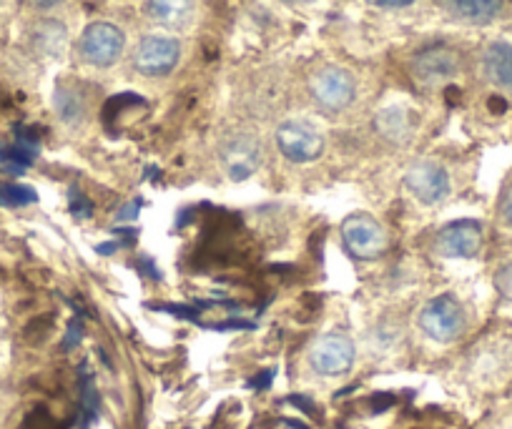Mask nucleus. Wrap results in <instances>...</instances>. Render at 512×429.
Instances as JSON below:
<instances>
[{
  "label": "nucleus",
  "mask_w": 512,
  "mask_h": 429,
  "mask_svg": "<svg viewBox=\"0 0 512 429\" xmlns=\"http://www.w3.org/2000/svg\"><path fill=\"white\" fill-rule=\"evenodd\" d=\"M420 327L435 342H452V339H457L465 332V312H462V304L455 297H450V294L435 297L420 312Z\"/></svg>",
  "instance_id": "obj_1"
},
{
  "label": "nucleus",
  "mask_w": 512,
  "mask_h": 429,
  "mask_svg": "<svg viewBox=\"0 0 512 429\" xmlns=\"http://www.w3.org/2000/svg\"><path fill=\"white\" fill-rule=\"evenodd\" d=\"M277 146L294 164H309V161L322 156L324 136L309 121L292 118V121H284L277 128Z\"/></svg>",
  "instance_id": "obj_2"
},
{
  "label": "nucleus",
  "mask_w": 512,
  "mask_h": 429,
  "mask_svg": "<svg viewBox=\"0 0 512 429\" xmlns=\"http://www.w3.org/2000/svg\"><path fill=\"white\" fill-rule=\"evenodd\" d=\"M126 38L113 23H91L78 41V53L88 66L108 68L121 58Z\"/></svg>",
  "instance_id": "obj_3"
},
{
  "label": "nucleus",
  "mask_w": 512,
  "mask_h": 429,
  "mask_svg": "<svg viewBox=\"0 0 512 429\" xmlns=\"http://www.w3.org/2000/svg\"><path fill=\"white\" fill-rule=\"evenodd\" d=\"M342 241L354 259L372 261L387 251V234L369 214H354L342 224Z\"/></svg>",
  "instance_id": "obj_4"
},
{
  "label": "nucleus",
  "mask_w": 512,
  "mask_h": 429,
  "mask_svg": "<svg viewBox=\"0 0 512 429\" xmlns=\"http://www.w3.org/2000/svg\"><path fill=\"white\" fill-rule=\"evenodd\" d=\"M312 98L324 108V111H344L349 103L354 101V78L344 68L327 66L322 71L314 73L312 83H309Z\"/></svg>",
  "instance_id": "obj_5"
},
{
  "label": "nucleus",
  "mask_w": 512,
  "mask_h": 429,
  "mask_svg": "<svg viewBox=\"0 0 512 429\" xmlns=\"http://www.w3.org/2000/svg\"><path fill=\"white\" fill-rule=\"evenodd\" d=\"M435 251L445 259H472L482 249V226L480 221L460 219L442 226L435 234Z\"/></svg>",
  "instance_id": "obj_6"
},
{
  "label": "nucleus",
  "mask_w": 512,
  "mask_h": 429,
  "mask_svg": "<svg viewBox=\"0 0 512 429\" xmlns=\"http://www.w3.org/2000/svg\"><path fill=\"white\" fill-rule=\"evenodd\" d=\"M181 58V46L169 36H146L134 53L136 71L144 76H166L176 68Z\"/></svg>",
  "instance_id": "obj_7"
},
{
  "label": "nucleus",
  "mask_w": 512,
  "mask_h": 429,
  "mask_svg": "<svg viewBox=\"0 0 512 429\" xmlns=\"http://www.w3.org/2000/svg\"><path fill=\"white\" fill-rule=\"evenodd\" d=\"M309 362L324 377L347 374L354 364V344L344 334H324L309 352Z\"/></svg>",
  "instance_id": "obj_8"
},
{
  "label": "nucleus",
  "mask_w": 512,
  "mask_h": 429,
  "mask_svg": "<svg viewBox=\"0 0 512 429\" xmlns=\"http://www.w3.org/2000/svg\"><path fill=\"white\" fill-rule=\"evenodd\" d=\"M405 186L417 201L432 206L440 204L450 194V176L435 161H422V164H415L407 171Z\"/></svg>",
  "instance_id": "obj_9"
},
{
  "label": "nucleus",
  "mask_w": 512,
  "mask_h": 429,
  "mask_svg": "<svg viewBox=\"0 0 512 429\" xmlns=\"http://www.w3.org/2000/svg\"><path fill=\"white\" fill-rule=\"evenodd\" d=\"M221 164L231 181H246L262 166V146L251 136H234L221 146Z\"/></svg>",
  "instance_id": "obj_10"
},
{
  "label": "nucleus",
  "mask_w": 512,
  "mask_h": 429,
  "mask_svg": "<svg viewBox=\"0 0 512 429\" xmlns=\"http://www.w3.org/2000/svg\"><path fill=\"white\" fill-rule=\"evenodd\" d=\"M457 71H460V58L445 46H435L417 53L415 63H412V73L425 86H437V83L450 81Z\"/></svg>",
  "instance_id": "obj_11"
},
{
  "label": "nucleus",
  "mask_w": 512,
  "mask_h": 429,
  "mask_svg": "<svg viewBox=\"0 0 512 429\" xmlns=\"http://www.w3.org/2000/svg\"><path fill=\"white\" fill-rule=\"evenodd\" d=\"M38 151H41V141L38 133L31 128H21L16 133L13 143H0V174L6 176H21L31 169L36 161Z\"/></svg>",
  "instance_id": "obj_12"
},
{
  "label": "nucleus",
  "mask_w": 512,
  "mask_h": 429,
  "mask_svg": "<svg viewBox=\"0 0 512 429\" xmlns=\"http://www.w3.org/2000/svg\"><path fill=\"white\" fill-rule=\"evenodd\" d=\"M146 13L166 28H184L194 16V0H149Z\"/></svg>",
  "instance_id": "obj_13"
},
{
  "label": "nucleus",
  "mask_w": 512,
  "mask_h": 429,
  "mask_svg": "<svg viewBox=\"0 0 512 429\" xmlns=\"http://www.w3.org/2000/svg\"><path fill=\"white\" fill-rule=\"evenodd\" d=\"M485 73L495 86L512 91V43H492L487 48Z\"/></svg>",
  "instance_id": "obj_14"
},
{
  "label": "nucleus",
  "mask_w": 512,
  "mask_h": 429,
  "mask_svg": "<svg viewBox=\"0 0 512 429\" xmlns=\"http://www.w3.org/2000/svg\"><path fill=\"white\" fill-rule=\"evenodd\" d=\"M447 6L470 23H487L500 13L502 0H447Z\"/></svg>",
  "instance_id": "obj_15"
},
{
  "label": "nucleus",
  "mask_w": 512,
  "mask_h": 429,
  "mask_svg": "<svg viewBox=\"0 0 512 429\" xmlns=\"http://www.w3.org/2000/svg\"><path fill=\"white\" fill-rule=\"evenodd\" d=\"M56 108H58V113H61L63 121H68V123L81 121L83 111H86V108H83L81 93L71 91V88H58Z\"/></svg>",
  "instance_id": "obj_16"
},
{
  "label": "nucleus",
  "mask_w": 512,
  "mask_h": 429,
  "mask_svg": "<svg viewBox=\"0 0 512 429\" xmlns=\"http://www.w3.org/2000/svg\"><path fill=\"white\" fill-rule=\"evenodd\" d=\"M38 194L26 184H0V206L36 204Z\"/></svg>",
  "instance_id": "obj_17"
},
{
  "label": "nucleus",
  "mask_w": 512,
  "mask_h": 429,
  "mask_svg": "<svg viewBox=\"0 0 512 429\" xmlns=\"http://www.w3.org/2000/svg\"><path fill=\"white\" fill-rule=\"evenodd\" d=\"M96 412H98V392L96 387H93L91 377H86V372H83L81 377V419H83V427L81 429H88L91 427V422L96 419Z\"/></svg>",
  "instance_id": "obj_18"
},
{
  "label": "nucleus",
  "mask_w": 512,
  "mask_h": 429,
  "mask_svg": "<svg viewBox=\"0 0 512 429\" xmlns=\"http://www.w3.org/2000/svg\"><path fill=\"white\" fill-rule=\"evenodd\" d=\"M141 209H144V199H141V196H136V199H131L126 206H121V209L116 211L113 221H116V224H131V221L139 219Z\"/></svg>",
  "instance_id": "obj_19"
},
{
  "label": "nucleus",
  "mask_w": 512,
  "mask_h": 429,
  "mask_svg": "<svg viewBox=\"0 0 512 429\" xmlns=\"http://www.w3.org/2000/svg\"><path fill=\"white\" fill-rule=\"evenodd\" d=\"M71 214L76 216V219H91L93 204L86 199V196L78 194V191H71Z\"/></svg>",
  "instance_id": "obj_20"
},
{
  "label": "nucleus",
  "mask_w": 512,
  "mask_h": 429,
  "mask_svg": "<svg viewBox=\"0 0 512 429\" xmlns=\"http://www.w3.org/2000/svg\"><path fill=\"white\" fill-rule=\"evenodd\" d=\"M495 286H497V289H500L502 297L512 299V264L502 266V269L497 271V276H495Z\"/></svg>",
  "instance_id": "obj_21"
},
{
  "label": "nucleus",
  "mask_w": 512,
  "mask_h": 429,
  "mask_svg": "<svg viewBox=\"0 0 512 429\" xmlns=\"http://www.w3.org/2000/svg\"><path fill=\"white\" fill-rule=\"evenodd\" d=\"M81 337H83V322L81 319H71V324H68V334H66V339H63V349H73L76 347L78 342H81Z\"/></svg>",
  "instance_id": "obj_22"
},
{
  "label": "nucleus",
  "mask_w": 512,
  "mask_h": 429,
  "mask_svg": "<svg viewBox=\"0 0 512 429\" xmlns=\"http://www.w3.org/2000/svg\"><path fill=\"white\" fill-rule=\"evenodd\" d=\"M164 309V312H169V314H174V317H181V319H186V322H196V319H199V312H196V309H189V307H181V304H166V307H161Z\"/></svg>",
  "instance_id": "obj_23"
},
{
  "label": "nucleus",
  "mask_w": 512,
  "mask_h": 429,
  "mask_svg": "<svg viewBox=\"0 0 512 429\" xmlns=\"http://www.w3.org/2000/svg\"><path fill=\"white\" fill-rule=\"evenodd\" d=\"M131 239H134V236H128V239L108 241V244H98L96 251H98V254H113V251H118V249H123V246L131 244Z\"/></svg>",
  "instance_id": "obj_24"
},
{
  "label": "nucleus",
  "mask_w": 512,
  "mask_h": 429,
  "mask_svg": "<svg viewBox=\"0 0 512 429\" xmlns=\"http://www.w3.org/2000/svg\"><path fill=\"white\" fill-rule=\"evenodd\" d=\"M136 266H139L141 274H146V276H149V279H156V281L161 279V271L156 269V266L151 264V259H146V256H141V259L136 261Z\"/></svg>",
  "instance_id": "obj_25"
},
{
  "label": "nucleus",
  "mask_w": 512,
  "mask_h": 429,
  "mask_svg": "<svg viewBox=\"0 0 512 429\" xmlns=\"http://www.w3.org/2000/svg\"><path fill=\"white\" fill-rule=\"evenodd\" d=\"M500 216H502V221H505L507 226H512V186H510V189H507L505 199H502Z\"/></svg>",
  "instance_id": "obj_26"
},
{
  "label": "nucleus",
  "mask_w": 512,
  "mask_h": 429,
  "mask_svg": "<svg viewBox=\"0 0 512 429\" xmlns=\"http://www.w3.org/2000/svg\"><path fill=\"white\" fill-rule=\"evenodd\" d=\"M369 3H374V6H382V8H405V6H410V3H415V0H369Z\"/></svg>",
  "instance_id": "obj_27"
},
{
  "label": "nucleus",
  "mask_w": 512,
  "mask_h": 429,
  "mask_svg": "<svg viewBox=\"0 0 512 429\" xmlns=\"http://www.w3.org/2000/svg\"><path fill=\"white\" fill-rule=\"evenodd\" d=\"M272 379H274V372H264L262 377L251 379V387H256V389H267V387H269V382H272Z\"/></svg>",
  "instance_id": "obj_28"
},
{
  "label": "nucleus",
  "mask_w": 512,
  "mask_h": 429,
  "mask_svg": "<svg viewBox=\"0 0 512 429\" xmlns=\"http://www.w3.org/2000/svg\"><path fill=\"white\" fill-rule=\"evenodd\" d=\"M58 3H61V0H33V6H38V8H53V6H58Z\"/></svg>",
  "instance_id": "obj_29"
}]
</instances>
